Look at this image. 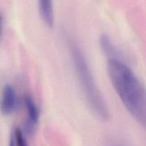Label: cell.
<instances>
[{
    "instance_id": "9",
    "label": "cell",
    "mask_w": 146,
    "mask_h": 146,
    "mask_svg": "<svg viewBox=\"0 0 146 146\" xmlns=\"http://www.w3.org/2000/svg\"><path fill=\"white\" fill-rule=\"evenodd\" d=\"M113 146H121V145H113Z\"/></svg>"
},
{
    "instance_id": "3",
    "label": "cell",
    "mask_w": 146,
    "mask_h": 146,
    "mask_svg": "<svg viewBox=\"0 0 146 146\" xmlns=\"http://www.w3.org/2000/svg\"><path fill=\"white\" fill-rule=\"evenodd\" d=\"M24 105L27 113L24 129L28 135H31L35 132L38 123L39 110L34 100L29 95H27L24 97Z\"/></svg>"
},
{
    "instance_id": "6",
    "label": "cell",
    "mask_w": 146,
    "mask_h": 146,
    "mask_svg": "<svg viewBox=\"0 0 146 146\" xmlns=\"http://www.w3.org/2000/svg\"><path fill=\"white\" fill-rule=\"evenodd\" d=\"M100 44L104 50V52L107 55L111 56V58H116V55H118V51L110 37L106 34H102L100 36Z\"/></svg>"
},
{
    "instance_id": "7",
    "label": "cell",
    "mask_w": 146,
    "mask_h": 146,
    "mask_svg": "<svg viewBox=\"0 0 146 146\" xmlns=\"http://www.w3.org/2000/svg\"><path fill=\"white\" fill-rule=\"evenodd\" d=\"M9 146H29L24 133L20 128H17L14 130V135L10 140Z\"/></svg>"
},
{
    "instance_id": "4",
    "label": "cell",
    "mask_w": 146,
    "mask_h": 146,
    "mask_svg": "<svg viewBox=\"0 0 146 146\" xmlns=\"http://www.w3.org/2000/svg\"><path fill=\"white\" fill-rule=\"evenodd\" d=\"M18 104V98L14 87L10 84L4 86L0 101L1 113L6 115L11 114L17 108Z\"/></svg>"
},
{
    "instance_id": "2",
    "label": "cell",
    "mask_w": 146,
    "mask_h": 146,
    "mask_svg": "<svg viewBox=\"0 0 146 146\" xmlns=\"http://www.w3.org/2000/svg\"><path fill=\"white\" fill-rule=\"evenodd\" d=\"M69 52L73 60L76 74L87 103L96 115L103 121L110 118V112L104 96L96 83L86 58L78 44L69 39Z\"/></svg>"
},
{
    "instance_id": "1",
    "label": "cell",
    "mask_w": 146,
    "mask_h": 146,
    "mask_svg": "<svg viewBox=\"0 0 146 146\" xmlns=\"http://www.w3.org/2000/svg\"><path fill=\"white\" fill-rule=\"evenodd\" d=\"M108 72L120 99L131 115L142 125H145V88L132 69L118 58H110Z\"/></svg>"
},
{
    "instance_id": "5",
    "label": "cell",
    "mask_w": 146,
    "mask_h": 146,
    "mask_svg": "<svg viewBox=\"0 0 146 146\" xmlns=\"http://www.w3.org/2000/svg\"><path fill=\"white\" fill-rule=\"evenodd\" d=\"M38 5L40 17L42 21L48 27H52L54 24L53 2L50 0H40L38 2Z\"/></svg>"
},
{
    "instance_id": "8",
    "label": "cell",
    "mask_w": 146,
    "mask_h": 146,
    "mask_svg": "<svg viewBox=\"0 0 146 146\" xmlns=\"http://www.w3.org/2000/svg\"><path fill=\"white\" fill-rule=\"evenodd\" d=\"M1 18L0 16V34H1Z\"/></svg>"
}]
</instances>
